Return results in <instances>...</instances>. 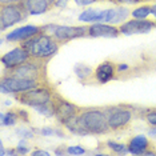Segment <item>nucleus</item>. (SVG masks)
I'll list each match as a JSON object with an SVG mask.
<instances>
[{
  "instance_id": "obj_1",
  "label": "nucleus",
  "mask_w": 156,
  "mask_h": 156,
  "mask_svg": "<svg viewBox=\"0 0 156 156\" xmlns=\"http://www.w3.org/2000/svg\"><path fill=\"white\" fill-rule=\"evenodd\" d=\"M22 45L27 49L28 54L32 56V58L48 59L59 51L60 41L54 35L43 31V32L22 41Z\"/></svg>"
},
{
  "instance_id": "obj_2",
  "label": "nucleus",
  "mask_w": 156,
  "mask_h": 156,
  "mask_svg": "<svg viewBox=\"0 0 156 156\" xmlns=\"http://www.w3.org/2000/svg\"><path fill=\"white\" fill-rule=\"evenodd\" d=\"M76 120L84 131V135L90 133H105L109 131L108 115L101 109H83L76 116Z\"/></svg>"
},
{
  "instance_id": "obj_3",
  "label": "nucleus",
  "mask_w": 156,
  "mask_h": 156,
  "mask_svg": "<svg viewBox=\"0 0 156 156\" xmlns=\"http://www.w3.org/2000/svg\"><path fill=\"white\" fill-rule=\"evenodd\" d=\"M3 75L31 79L41 83L45 80V62L44 59H36L31 56L26 63L13 67V68H8V73H3Z\"/></svg>"
},
{
  "instance_id": "obj_4",
  "label": "nucleus",
  "mask_w": 156,
  "mask_h": 156,
  "mask_svg": "<svg viewBox=\"0 0 156 156\" xmlns=\"http://www.w3.org/2000/svg\"><path fill=\"white\" fill-rule=\"evenodd\" d=\"M13 96L20 104H26L30 107H37V105L47 104L52 100L54 94L48 87H36L19 94H13Z\"/></svg>"
},
{
  "instance_id": "obj_5",
  "label": "nucleus",
  "mask_w": 156,
  "mask_h": 156,
  "mask_svg": "<svg viewBox=\"0 0 156 156\" xmlns=\"http://www.w3.org/2000/svg\"><path fill=\"white\" fill-rule=\"evenodd\" d=\"M30 15L27 12L23 3H15V4H4L0 9V28L3 31L5 28H9L15 24L26 20V17Z\"/></svg>"
},
{
  "instance_id": "obj_6",
  "label": "nucleus",
  "mask_w": 156,
  "mask_h": 156,
  "mask_svg": "<svg viewBox=\"0 0 156 156\" xmlns=\"http://www.w3.org/2000/svg\"><path fill=\"white\" fill-rule=\"evenodd\" d=\"M44 32H48L58 39L60 43L73 40L76 37L88 36V27H71V26H44Z\"/></svg>"
},
{
  "instance_id": "obj_7",
  "label": "nucleus",
  "mask_w": 156,
  "mask_h": 156,
  "mask_svg": "<svg viewBox=\"0 0 156 156\" xmlns=\"http://www.w3.org/2000/svg\"><path fill=\"white\" fill-rule=\"evenodd\" d=\"M41 83L36 80L31 79H22V77L16 76H9V75H3L2 76V83H0V88L4 94H19V92H24L32 88L40 87Z\"/></svg>"
},
{
  "instance_id": "obj_8",
  "label": "nucleus",
  "mask_w": 156,
  "mask_h": 156,
  "mask_svg": "<svg viewBox=\"0 0 156 156\" xmlns=\"http://www.w3.org/2000/svg\"><path fill=\"white\" fill-rule=\"evenodd\" d=\"M52 103H54V107H55V116L58 118V120L62 124L68 122L73 116L79 115V112L81 111L80 107H77V105L66 100V99L58 96V95H54Z\"/></svg>"
},
{
  "instance_id": "obj_9",
  "label": "nucleus",
  "mask_w": 156,
  "mask_h": 156,
  "mask_svg": "<svg viewBox=\"0 0 156 156\" xmlns=\"http://www.w3.org/2000/svg\"><path fill=\"white\" fill-rule=\"evenodd\" d=\"M156 27V23L152 20H144V19H132L128 22L123 23L119 26V31L123 35H136V34H148L150 31Z\"/></svg>"
},
{
  "instance_id": "obj_10",
  "label": "nucleus",
  "mask_w": 156,
  "mask_h": 156,
  "mask_svg": "<svg viewBox=\"0 0 156 156\" xmlns=\"http://www.w3.org/2000/svg\"><path fill=\"white\" fill-rule=\"evenodd\" d=\"M131 119H132V112L129 109L118 107V108H109L108 112V126L109 129L118 131L120 128H124L127 126Z\"/></svg>"
},
{
  "instance_id": "obj_11",
  "label": "nucleus",
  "mask_w": 156,
  "mask_h": 156,
  "mask_svg": "<svg viewBox=\"0 0 156 156\" xmlns=\"http://www.w3.org/2000/svg\"><path fill=\"white\" fill-rule=\"evenodd\" d=\"M30 58H31V55L28 54V51L23 47V45H20V47L13 48L12 51H9V52H7V54L3 55L2 63L4 67H7V68H13V67L26 63Z\"/></svg>"
},
{
  "instance_id": "obj_12",
  "label": "nucleus",
  "mask_w": 156,
  "mask_h": 156,
  "mask_svg": "<svg viewBox=\"0 0 156 156\" xmlns=\"http://www.w3.org/2000/svg\"><path fill=\"white\" fill-rule=\"evenodd\" d=\"M44 31V26H24L20 28L11 31L8 35L5 36V39L8 41H24L27 39L35 36V35L40 34Z\"/></svg>"
},
{
  "instance_id": "obj_13",
  "label": "nucleus",
  "mask_w": 156,
  "mask_h": 156,
  "mask_svg": "<svg viewBox=\"0 0 156 156\" xmlns=\"http://www.w3.org/2000/svg\"><path fill=\"white\" fill-rule=\"evenodd\" d=\"M119 34V27L109 26L107 23H95L92 26H88L90 37H118Z\"/></svg>"
},
{
  "instance_id": "obj_14",
  "label": "nucleus",
  "mask_w": 156,
  "mask_h": 156,
  "mask_svg": "<svg viewBox=\"0 0 156 156\" xmlns=\"http://www.w3.org/2000/svg\"><path fill=\"white\" fill-rule=\"evenodd\" d=\"M22 3L30 15H41L47 12L49 7L52 5L47 0H22Z\"/></svg>"
},
{
  "instance_id": "obj_15",
  "label": "nucleus",
  "mask_w": 156,
  "mask_h": 156,
  "mask_svg": "<svg viewBox=\"0 0 156 156\" xmlns=\"http://www.w3.org/2000/svg\"><path fill=\"white\" fill-rule=\"evenodd\" d=\"M113 75H115V68H113V66L109 62L101 63V64L95 69V76H96V80L100 84H105V83H108L109 80H112Z\"/></svg>"
},
{
  "instance_id": "obj_16",
  "label": "nucleus",
  "mask_w": 156,
  "mask_h": 156,
  "mask_svg": "<svg viewBox=\"0 0 156 156\" xmlns=\"http://www.w3.org/2000/svg\"><path fill=\"white\" fill-rule=\"evenodd\" d=\"M150 145V140L144 136V135H137V136L132 137L128 143V152L133 155H141L144 154L145 150Z\"/></svg>"
},
{
  "instance_id": "obj_17",
  "label": "nucleus",
  "mask_w": 156,
  "mask_h": 156,
  "mask_svg": "<svg viewBox=\"0 0 156 156\" xmlns=\"http://www.w3.org/2000/svg\"><path fill=\"white\" fill-rule=\"evenodd\" d=\"M73 72H75V75L79 77L80 80H84V81L88 80L94 75V69H92L90 66L84 64V63H77V64L73 66Z\"/></svg>"
},
{
  "instance_id": "obj_18",
  "label": "nucleus",
  "mask_w": 156,
  "mask_h": 156,
  "mask_svg": "<svg viewBox=\"0 0 156 156\" xmlns=\"http://www.w3.org/2000/svg\"><path fill=\"white\" fill-rule=\"evenodd\" d=\"M17 111H8L7 113H2L0 116V120H2V124L3 126H15L19 120V116L16 115Z\"/></svg>"
},
{
  "instance_id": "obj_19",
  "label": "nucleus",
  "mask_w": 156,
  "mask_h": 156,
  "mask_svg": "<svg viewBox=\"0 0 156 156\" xmlns=\"http://www.w3.org/2000/svg\"><path fill=\"white\" fill-rule=\"evenodd\" d=\"M99 15V9H86L84 12H81L77 19L80 22H86V23H95L96 17Z\"/></svg>"
},
{
  "instance_id": "obj_20",
  "label": "nucleus",
  "mask_w": 156,
  "mask_h": 156,
  "mask_svg": "<svg viewBox=\"0 0 156 156\" xmlns=\"http://www.w3.org/2000/svg\"><path fill=\"white\" fill-rule=\"evenodd\" d=\"M150 13H152V9H151V5H141L139 8H135L131 15H132L135 19H145Z\"/></svg>"
},
{
  "instance_id": "obj_21",
  "label": "nucleus",
  "mask_w": 156,
  "mask_h": 156,
  "mask_svg": "<svg viewBox=\"0 0 156 156\" xmlns=\"http://www.w3.org/2000/svg\"><path fill=\"white\" fill-rule=\"evenodd\" d=\"M35 109L41 113V115L44 116H48V118H51V116H55V107H54V103L52 100L47 103V104H43V105H37V107H35Z\"/></svg>"
},
{
  "instance_id": "obj_22",
  "label": "nucleus",
  "mask_w": 156,
  "mask_h": 156,
  "mask_svg": "<svg viewBox=\"0 0 156 156\" xmlns=\"http://www.w3.org/2000/svg\"><path fill=\"white\" fill-rule=\"evenodd\" d=\"M108 148H111L113 152L116 154H124V152H128V145L122 144V143H115V141H108L107 143Z\"/></svg>"
},
{
  "instance_id": "obj_23",
  "label": "nucleus",
  "mask_w": 156,
  "mask_h": 156,
  "mask_svg": "<svg viewBox=\"0 0 156 156\" xmlns=\"http://www.w3.org/2000/svg\"><path fill=\"white\" fill-rule=\"evenodd\" d=\"M67 154L68 155H84L86 154V150L81 145H71V147H67Z\"/></svg>"
},
{
  "instance_id": "obj_24",
  "label": "nucleus",
  "mask_w": 156,
  "mask_h": 156,
  "mask_svg": "<svg viewBox=\"0 0 156 156\" xmlns=\"http://www.w3.org/2000/svg\"><path fill=\"white\" fill-rule=\"evenodd\" d=\"M16 133L19 135L20 137H23V139H31V137H34L32 131H31L30 128H26V127H20V128H17Z\"/></svg>"
},
{
  "instance_id": "obj_25",
  "label": "nucleus",
  "mask_w": 156,
  "mask_h": 156,
  "mask_svg": "<svg viewBox=\"0 0 156 156\" xmlns=\"http://www.w3.org/2000/svg\"><path fill=\"white\" fill-rule=\"evenodd\" d=\"M145 119H147V122L152 124V126H156V111H151L147 113V116H145Z\"/></svg>"
},
{
  "instance_id": "obj_26",
  "label": "nucleus",
  "mask_w": 156,
  "mask_h": 156,
  "mask_svg": "<svg viewBox=\"0 0 156 156\" xmlns=\"http://www.w3.org/2000/svg\"><path fill=\"white\" fill-rule=\"evenodd\" d=\"M96 2H99V0H75L76 4H77V5H81V7L94 4V3H96Z\"/></svg>"
},
{
  "instance_id": "obj_27",
  "label": "nucleus",
  "mask_w": 156,
  "mask_h": 156,
  "mask_svg": "<svg viewBox=\"0 0 156 156\" xmlns=\"http://www.w3.org/2000/svg\"><path fill=\"white\" fill-rule=\"evenodd\" d=\"M40 133L44 135V136H51V135L56 133V131L52 128H43V129H40Z\"/></svg>"
},
{
  "instance_id": "obj_28",
  "label": "nucleus",
  "mask_w": 156,
  "mask_h": 156,
  "mask_svg": "<svg viewBox=\"0 0 156 156\" xmlns=\"http://www.w3.org/2000/svg\"><path fill=\"white\" fill-rule=\"evenodd\" d=\"M67 4H68V0H56L55 4L58 8H64V7H67Z\"/></svg>"
},
{
  "instance_id": "obj_29",
  "label": "nucleus",
  "mask_w": 156,
  "mask_h": 156,
  "mask_svg": "<svg viewBox=\"0 0 156 156\" xmlns=\"http://www.w3.org/2000/svg\"><path fill=\"white\" fill-rule=\"evenodd\" d=\"M32 155H34V156H49V152L37 150V151H34V152H32Z\"/></svg>"
},
{
  "instance_id": "obj_30",
  "label": "nucleus",
  "mask_w": 156,
  "mask_h": 156,
  "mask_svg": "<svg viewBox=\"0 0 156 156\" xmlns=\"http://www.w3.org/2000/svg\"><path fill=\"white\" fill-rule=\"evenodd\" d=\"M111 2H115V3H120V4H126V3H137V2H141V0H111Z\"/></svg>"
},
{
  "instance_id": "obj_31",
  "label": "nucleus",
  "mask_w": 156,
  "mask_h": 156,
  "mask_svg": "<svg viewBox=\"0 0 156 156\" xmlns=\"http://www.w3.org/2000/svg\"><path fill=\"white\" fill-rule=\"evenodd\" d=\"M22 0H0V3H2V5L4 4H15V3H20Z\"/></svg>"
},
{
  "instance_id": "obj_32",
  "label": "nucleus",
  "mask_w": 156,
  "mask_h": 156,
  "mask_svg": "<svg viewBox=\"0 0 156 156\" xmlns=\"http://www.w3.org/2000/svg\"><path fill=\"white\" fill-rule=\"evenodd\" d=\"M16 151H17V154H27V152H28V148H26V147H23V145L19 144V147L16 148Z\"/></svg>"
},
{
  "instance_id": "obj_33",
  "label": "nucleus",
  "mask_w": 156,
  "mask_h": 156,
  "mask_svg": "<svg viewBox=\"0 0 156 156\" xmlns=\"http://www.w3.org/2000/svg\"><path fill=\"white\" fill-rule=\"evenodd\" d=\"M148 136L155 137V139H156V127H154V128H151V129H148Z\"/></svg>"
},
{
  "instance_id": "obj_34",
  "label": "nucleus",
  "mask_w": 156,
  "mask_h": 156,
  "mask_svg": "<svg viewBox=\"0 0 156 156\" xmlns=\"http://www.w3.org/2000/svg\"><path fill=\"white\" fill-rule=\"evenodd\" d=\"M126 69H128V66H127V64H119L118 66V71H119V72H122V71H126Z\"/></svg>"
},
{
  "instance_id": "obj_35",
  "label": "nucleus",
  "mask_w": 156,
  "mask_h": 156,
  "mask_svg": "<svg viewBox=\"0 0 156 156\" xmlns=\"http://www.w3.org/2000/svg\"><path fill=\"white\" fill-rule=\"evenodd\" d=\"M55 154L56 155H63V154H66V152H64V150H56Z\"/></svg>"
},
{
  "instance_id": "obj_36",
  "label": "nucleus",
  "mask_w": 156,
  "mask_h": 156,
  "mask_svg": "<svg viewBox=\"0 0 156 156\" xmlns=\"http://www.w3.org/2000/svg\"><path fill=\"white\" fill-rule=\"evenodd\" d=\"M151 9H152V13L156 16V5H151Z\"/></svg>"
},
{
  "instance_id": "obj_37",
  "label": "nucleus",
  "mask_w": 156,
  "mask_h": 156,
  "mask_svg": "<svg viewBox=\"0 0 156 156\" xmlns=\"http://www.w3.org/2000/svg\"><path fill=\"white\" fill-rule=\"evenodd\" d=\"M47 2L49 3V4H55V2H56V0H47Z\"/></svg>"
}]
</instances>
